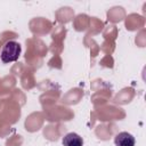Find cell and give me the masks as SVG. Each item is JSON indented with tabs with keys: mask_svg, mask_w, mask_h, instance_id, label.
<instances>
[{
	"mask_svg": "<svg viewBox=\"0 0 146 146\" xmlns=\"http://www.w3.org/2000/svg\"><path fill=\"white\" fill-rule=\"evenodd\" d=\"M22 52V47L17 41L14 40H9L7 41L1 49V54H0V58L2 63H11V62H16Z\"/></svg>",
	"mask_w": 146,
	"mask_h": 146,
	"instance_id": "6da1fadb",
	"label": "cell"
},
{
	"mask_svg": "<svg viewBox=\"0 0 146 146\" xmlns=\"http://www.w3.org/2000/svg\"><path fill=\"white\" fill-rule=\"evenodd\" d=\"M114 144L115 146H135V137L127 131H122L115 136Z\"/></svg>",
	"mask_w": 146,
	"mask_h": 146,
	"instance_id": "7a4b0ae2",
	"label": "cell"
},
{
	"mask_svg": "<svg viewBox=\"0 0 146 146\" xmlns=\"http://www.w3.org/2000/svg\"><path fill=\"white\" fill-rule=\"evenodd\" d=\"M63 146H83V139L75 132H68L63 137Z\"/></svg>",
	"mask_w": 146,
	"mask_h": 146,
	"instance_id": "3957f363",
	"label": "cell"
}]
</instances>
